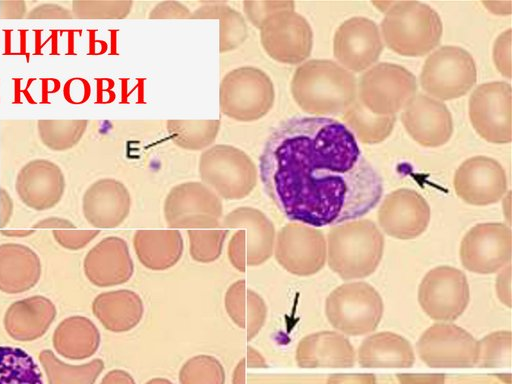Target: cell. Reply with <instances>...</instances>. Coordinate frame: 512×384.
<instances>
[{"mask_svg":"<svg viewBox=\"0 0 512 384\" xmlns=\"http://www.w3.org/2000/svg\"><path fill=\"white\" fill-rule=\"evenodd\" d=\"M53 347L64 358L80 360L95 353L100 344V333L95 324L84 316L64 319L55 329Z\"/></svg>","mask_w":512,"mask_h":384,"instance_id":"83f0119b","label":"cell"},{"mask_svg":"<svg viewBox=\"0 0 512 384\" xmlns=\"http://www.w3.org/2000/svg\"><path fill=\"white\" fill-rule=\"evenodd\" d=\"M92 311L107 330L125 332L140 322L143 304L139 295L133 291H108L94 299Z\"/></svg>","mask_w":512,"mask_h":384,"instance_id":"4316f807","label":"cell"},{"mask_svg":"<svg viewBox=\"0 0 512 384\" xmlns=\"http://www.w3.org/2000/svg\"><path fill=\"white\" fill-rule=\"evenodd\" d=\"M60 169L47 161H36L23 168L16 181V190L23 203L35 210L54 207L64 192Z\"/></svg>","mask_w":512,"mask_h":384,"instance_id":"7402d4cb","label":"cell"},{"mask_svg":"<svg viewBox=\"0 0 512 384\" xmlns=\"http://www.w3.org/2000/svg\"><path fill=\"white\" fill-rule=\"evenodd\" d=\"M130 197L126 188L115 180H100L86 191L83 213L98 228H114L128 215Z\"/></svg>","mask_w":512,"mask_h":384,"instance_id":"cb8c5ba5","label":"cell"},{"mask_svg":"<svg viewBox=\"0 0 512 384\" xmlns=\"http://www.w3.org/2000/svg\"><path fill=\"white\" fill-rule=\"evenodd\" d=\"M360 366L367 368H406L415 361L410 342L394 332L382 331L366 337L357 352Z\"/></svg>","mask_w":512,"mask_h":384,"instance_id":"484cf974","label":"cell"},{"mask_svg":"<svg viewBox=\"0 0 512 384\" xmlns=\"http://www.w3.org/2000/svg\"><path fill=\"white\" fill-rule=\"evenodd\" d=\"M262 38L271 57L288 64L304 61L313 46V32L309 23L291 9L269 15L264 20Z\"/></svg>","mask_w":512,"mask_h":384,"instance_id":"5bb4252c","label":"cell"},{"mask_svg":"<svg viewBox=\"0 0 512 384\" xmlns=\"http://www.w3.org/2000/svg\"><path fill=\"white\" fill-rule=\"evenodd\" d=\"M41 276V261L28 246L18 243L0 245V290L18 294L30 290Z\"/></svg>","mask_w":512,"mask_h":384,"instance_id":"d4e9b609","label":"cell"},{"mask_svg":"<svg viewBox=\"0 0 512 384\" xmlns=\"http://www.w3.org/2000/svg\"><path fill=\"white\" fill-rule=\"evenodd\" d=\"M483 4L495 14H505L507 13L506 9L510 11V8H505V6L511 5V2H483Z\"/></svg>","mask_w":512,"mask_h":384,"instance_id":"7bdbcfd3","label":"cell"},{"mask_svg":"<svg viewBox=\"0 0 512 384\" xmlns=\"http://www.w3.org/2000/svg\"><path fill=\"white\" fill-rule=\"evenodd\" d=\"M221 226L244 227L233 235L228 247L231 264L241 272L265 262L273 253L275 230L272 222L260 211L242 207L227 215Z\"/></svg>","mask_w":512,"mask_h":384,"instance_id":"ba28073f","label":"cell"},{"mask_svg":"<svg viewBox=\"0 0 512 384\" xmlns=\"http://www.w3.org/2000/svg\"><path fill=\"white\" fill-rule=\"evenodd\" d=\"M99 234L97 230H55L54 239L63 248L68 250H79L85 247L92 239Z\"/></svg>","mask_w":512,"mask_h":384,"instance_id":"d590c367","label":"cell"},{"mask_svg":"<svg viewBox=\"0 0 512 384\" xmlns=\"http://www.w3.org/2000/svg\"><path fill=\"white\" fill-rule=\"evenodd\" d=\"M384 305L376 289L363 281L344 283L326 298L325 314L333 328L351 336L368 334L376 329Z\"/></svg>","mask_w":512,"mask_h":384,"instance_id":"5b68a950","label":"cell"},{"mask_svg":"<svg viewBox=\"0 0 512 384\" xmlns=\"http://www.w3.org/2000/svg\"><path fill=\"white\" fill-rule=\"evenodd\" d=\"M34 228H61V229H70L74 228L72 222L62 219V218H47L37 222L34 225Z\"/></svg>","mask_w":512,"mask_h":384,"instance_id":"b9f144b4","label":"cell"},{"mask_svg":"<svg viewBox=\"0 0 512 384\" xmlns=\"http://www.w3.org/2000/svg\"><path fill=\"white\" fill-rule=\"evenodd\" d=\"M476 80L473 57L457 46H442L435 50L427 57L420 74L423 90L439 101L465 95Z\"/></svg>","mask_w":512,"mask_h":384,"instance_id":"8992f818","label":"cell"},{"mask_svg":"<svg viewBox=\"0 0 512 384\" xmlns=\"http://www.w3.org/2000/svg\"><path fill=\"white\" fill-rule=\"evenodd\" d=\"M431 210L425 198L408 188L389 193L378 210V222L389 236L408 240L421 235L430 222Z\"/></svg>","mask_w":512,"mask_h":384,"instance_id":"ac0fdd59","label":"cell"},{"mask_svg":"<svg viewBox=\"0 0 512 384\" xmlns=\"http://www.w3.org/2000/svg\"><path fill=\"white\" fill-rule=\"evenodd\" d=\"M83 269L87 279L99 287L127 282L133 274L127 243L115 236L104 238L87 253Z\"/></svg>","mask_w":512,"mask_h":384,"instance_id":"ffe728a7","label":"cell"},{"mask_svg":"<svg viewBox=\"0 0 512 384\" xmlns=\"http://www.w3.org/2000/svg\"><path fill=\"white\" fill-rule=\"evenodd\" d=\"M469 118L475 131L486 141H511V86L494 81L479 85L469 98Z\"/></svg>","mask_w":512,"mask_h":384,"instance_id":"7c38bea8","label":"cell"},{"mask_svg":"<svg viewBox=\"0 0 512 384\" xmlns=\"http://www.w3.org/2000/svg\"><path fill=\"white\" fill-rule=\"evenodd\" d=\"M0 384H44L33 357L25 350L0 346Z\"/></svg>","mask_w":512,"mask_h":384,"instance_id":"1f68e13d","label":"cell"},{"mask_svg":"<svg viewBox=\"0 0 512 384\" xmlns=\"http://www.w3.org/2000/svg\"><path fill=\"white\" fill-rule=\"evenodd\" d=\"M442 30L438 13L419 1L393 2L381 22V33L388 48L408 57L432 51L440 43Z\"/></svg>","mask_w":512,"mask_h":384,"instance_id":"277c9868","label":"cell"},{"mask_svg":"<svg viewBox=\"0 0 512 384\" xmlns=\"http://www.w3.org/2000/svg\"><path fill=\"white\" fill-rule=\"evenodd\" d=\"M1 233L7 237H26L33 233L32 230H6Z\"/></svg>","mask_w":512,"mask_h":384,"instance_id":"ee69618b","label":"cell"},{"mask_svg":"<svg viewBox=\"0 0 512 384\" xmlns=\"http://www.w3.org/2000/svg\"><path fill=\"white\" fill-rule=\"evenodd\" d=\"M401 119L408 134L425 147L442 146L453 133V120L447 106L422 93L405 104Z\"/></svg>","mask_w":512,"mask_h":384,"instance_id":"d6986e66","label":"cell"},{"mask_svg":"<svg viewBox=\"0 0 512 384\" xmlns=\"http://www.w3.org/2000/svg\"><path fill=\"white\" fill-rule=\"evenodd\" d=\"M358 97L370 112L393 116L415 95V76L403 66L382 62L372 66L361 77Z\"/></svg>","mask_w":512,"mask_h":384,"instance_id":"52a82bcc","label":"cell"},{"mask_svg":"<svg viewBox=\"0 0 512 384\" xmlns=\"http://www.w3.org/2000/svg\"><path fill=\"white\" fill-rule=\"evenodd\" d=\"M344 125L354 137L366 144L384 141L393 131L396 116H380L367 110L359 100L342 114Z\"/></svg>","mask_w":512,"mask_h":384,"instance_id":"4dcf8cb0","label":"cell"},{"mask_svg":"<svg viewBox=\"0 0 512 384\" xmlns=\"http://www.w3.org/2000/svg\"><path fill=\"white\" fill-rule=\"evenodd\" d=\"M134 247L139 261L152 270H165L181 258L183 241L178 231H138Z\"/></svg>","mask_w":512,"mask_h":384,"instance_id":"f1b7e54d","label":"cell"},{"mask_svg":"<svg viewBox=\"0 0 512 384\" xmlns=\"http://www.w3.org/2000/svg\"><path fill=\"white\" fill-rule=\"evenodd\" d=\"M274 249L278 263L294 275H313L326 263L327 245L323 233L302 223L284 226L277 235Z\"/></svg>","mask_w":512,"mask_h":384,"instance_id":"4fadbf2b","label":"cell"},{"mask_svg":"<svg viewBox=\"0 0 512 384\" xmlns=\"http://www.w3.org/2000/svg\"><path fill=\"white\" fill-rule=\"evenodd\" d=\"M267 193L292 221L311 227L360 219L380 201L383 181L356 138L329 117H293L268 138L260 156Z\"/></svg>","mask_w":512,"mask_h":384,"instance_id":"6da1fadb","label":"cell"},{"mask_svg":"<svg viewBox=\"0 0 512 384\" xmlns=\"http://www.w3.org/2000/svg\"><path fill=\"white\" fill-rule=\"evenodd\" d=\"M496 294L499 300L506 306L511 307V265L500 270L495 282Z\"/></svg>","mask_w":512,"mask_h":384,"instance_id":"74e56055","label":"cell"},{"mask_svg":"<svg viewBox=\"0 0 512 384\" xmlns=\"http://www.w3.org/2000/svg\"><path fill=\"white\" fill-rule=\"evenodd\" d=\"M511 29L502 32L496 39L493 47V60L499 72L510 78L511 76Z\"/></svg>","mask_w":512,"mask_h":384,"instance_id":"8d00e7d4","label":"cell"},{"mask_svg":"<svg viewBox=\"0 0 512 384\" xmlns=\"http://www.w3.org/2000/svg\"><path fill=\"white\" fill-rule=\"evenodd\" d=\"M512 237L503 223L473 226L460 244V261L465 269L477 274H492L510 264Z\"/></svg>","mask_w":512,"mask_h":384,"instance_id":"8fae6325","label":"cell"},{"mask_svg":"<svg viewBox=\"0 0 512 384\" xmlns=\"http://www.w3.org/2000/svg\"><path fill=\"white\" fill-rule=\"evenodd\" d=\"M400 384H444L445 375L442 373H400L397 374Z\"/></svg>","mask_w":512,"mask_h":384,"instance_id":"ab89813d","label":"cell"},{"mask_svg":"<svg viewBox=\"0 0 512 384\" xmlns=\"http://www.w3.org/2000/svg\"><path fill=\"white\" fill-rule=\"evenodd\" d=\"M39 360L46 372L49 384H93L103 368L100 359L78 366L66 364L48 349L40 352Z\"/></svg>","mask_w":512,"mask_h":384,"instance_id":"d6a6232c","label":"cell"},{"mask_svg":"<svg viewBox=\"0 0 512 384\" xmlns=\"http://www.w3.org/2000/svg\"><path fill=\"white\" fill-rule=\"evenodd\" d=\"M326 384H377L372 373H339L331 375Z\"/></svg>","mask_w":512,"mask_h":384,"instance_id":"f35d334b","label":"cell"},{"mask_svg":"<svg viewBox=\"0 0 512 384\" xmlns=\"http://www.w3.org/2000/svg\"><path fill=\"white\" fill-rule=\"evenodd\" d=\"M382 50L379 29L366 17L356 16L344 21L334 34V57L350 72H361L371 67Z\"/></svg>","mask_w":512,"mask_h":384,"instance_id":"2e32d148","label":"cell"},{"mask_svg":"<svg viewBox=\"0 0 512 384\" xmlns=\"http://www.w3.org/2000/svg\"><path fill=\"white\" fill-rule=\"evenodd\" d=\"M470 300L466 275L459 269L442 265L426 273L418 288V302L432 319L451 322L463 314Z\"/></svg>","mask_w":512,"mask_h":384,"instance_id":"9c48e42d","label":"cell"},{"mask_svg":"<svg viewBox=\"0 0 512 384\" xmlns=\"http://www.w3.org/2000/svg\"><path fill=\"white\" fill-rule=\"evenodd\" d=\"M188 235L190 240L191 257L195 261L209 263L220 256L227 231L190 230Z\"/></svg>","mask_w":512,"mask_h":384,"instance_id":"e575fe53","label":"cell"},{"mask_svg":"<svg viewBox=\"0 0 512 384\" xmlns=\"http://www.w3.org/2000/svg\"><path fill=\"white\" fill-rule=\"evenodd\" d=\"M420 359L433 368H470L477 366L478 340L451 322H437L419 337Z\"/></svg>","mask_w":512,"mask_h":384,"instance_id":"30bf717a","label":"cell"},{"mask_svg":"<svg viewBox=\"0 0 512 384\" xmlns=\"http://www.w3.org/2000/svg\"><path fill=\"white\" fill-rule=\"evenodd\" d=\"M453 186L457 196L468 204L476 206L494 204L506 194V172L495 159L474 156L458 167Z\"/></svg>","mask_w":512,"mask_h":384,"instance_id":"e0dca14e","label":"cell"},{"mask_svg":"<svg viewBox=\"0 0 512 384\" xmlns=\"http://www.w3.org/2000/svg\"><path fill=\"white\" fill-rule=\"evenodd\" d=\"M12 201L5 190H0V227H3L10 220L12 214Z\"/></svg>","mask_w":512,"mask_h":384,"instance_id":"60d3db41","label":"cell"},{"mask_svg":"<svg viewBox=\"0 0 512 384\" xmlns=\"http://www.w3.org/2000/svg\"><path fill=\"white\" fill-rule=\"evenodd\" d=\"M512 334L508 330L492 332L478 341L477 366L495 368L511 364Z\"/></svg>","mask_w":512,"mask_h":384,"instance_id":"836d02e7","label":"cell"},{"mask_svg":"<svg viewBox=\"0 0 512 384\" xmlns=\"http://www.w3.org/2000/svg\"><path fill=\"white\" fill-rule=\"evenodd\" d=\"M299 366L306 368H348L356 361L349 339L337 331H319L301 339L296 350Z\"/></svg>","mask_w":512,"mask_h":384,"instance_id":"44dd1931","label":"cell"},{"mask_svg":"<svg viewBox=\"0 0 512 384\" xmlns=\"http://www.w3.org/2000/svg\"><path fill=\"white\" fill-rule=\"evenodd\" d=\"M221 201L199 183H185L171 190L165 202L169 227L211 228L220 224Z\"/></svg>","mask_w":512,"mask_h":384,"instance_id":"9a60e30c","label":"cell"},{"mask_svg":"<svg viewBox=\"0 0 512 384\" xmlns=\"http://www.w3.org/2000/svg\"><path fill=\"white\" fill-rule=\"evenodd\" d=\"M330 269L344 280L362 279L378 267L384 251V237L369 219H355L334 225L326 240Z\"/></svg>","mask_w":512,"mask_h":384,"instance_id":"3957f363","label":"cell"},{"mask_svg":"<svg viewBox=\"0 0 512 384\" xmlns=\"http://www.w3.org/2000/svg\"><path fill=\"white\" fill-rule=\"evenodd\" d=\"M57 311L53 302L35 295L13 302L5 312L4 328L17 341L27 342L42 337L53 323Z\"/></svg>","mask_w":512,"mask_h":384,"instance_id":"603a6c76","label":"cell"},{"mask_svg":"<svg viewBox=\"0 0 512 384\" xmlns=\"http://www.w3.org/2000/svg\"><path fill=\"white\" fill-rule=\"evenodd\" d=\"M291 92L307 113L335 116L343 114L356 100L357 81L352 72L340 64L313 59L297 68Z\"/></svg>","mask_w":512,"mask_h":384,"instance_id":"7a4b0ae2","label":"cell"},{"mask_svg":"<svg viewBox=\"0 0 512 384\" xmlns=\"http://www.w3.org/2000/svg\"><path fill=\"white\" fill-rule=\"evenodd\" d=\"M225 308L233 322L247 330L248 341L261 330L267 315L264 300L247 288L244 280L229 287L225 295Z\"/></svg>","mask_w":512,"mask_h":384,"instance_id":"f546056e","label":"cell"}]
</instances>
